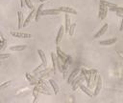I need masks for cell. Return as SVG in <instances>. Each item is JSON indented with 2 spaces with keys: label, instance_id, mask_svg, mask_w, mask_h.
<instances>
[{
  "label": "cell",
  "instance_id": "obj_33",
  "mask_svg": "<svg viewBox=\"0 0 123 103\" xmlns=\"http://www.w3.org/2000/svg\"><path fill=\"white\" fill-rule=\"evenodd\" d=\"M5 47H6V41H5L4 43L0 44V51H2L3 49H5Z\"/></svg>",
  "mask_w": 123,
  "mask_h": 103
},
{
  "label": "cell",
  "instance_id": "obj_17",
  "mask_svg": "<svg viewBox=\"0 0 123 103\" xmlns=\"http://www.w3.org/2000/svg\"><path fill=\"white\" fill-rule=\"evenodd\" d=\"M25 49H27V45H16V46L10 47V50L12 52H21Z\"/></svg>",
  "mask_w": 123,
  "mask_h": 103
},
{
  "label": "cell",
  "instance_id": "obj_8",
  "mask_svg": "<svg viewBox=\"0 0 123 103\" xmlns=\"http://www.w3.org/2000/svg\"><path fill=\"white\" fill-rule=\"evenodd\" d=\"M80 70H81V68H76V69H74V70L71 72V73H70L69 76L67 77V83H68V84H70L71 81L80 73Z\"/></svg>",
  "mask_w": 123,
  "mask_h": 103
},
{
  "label": "cell",
  "instance_id": "obj_39",
  "mask_svg": "<svg viewBox=\"0 0 123 103\" xmlns=\"http://www.w3.org/2000/svg\"><path fill=\"white\" fill-rule=\"evenodd\" d=\"M1 64H2V63H1V61H0V66H1Z\"/></svg>",
  "mask_w": 123,
  "mask_h": 103
},
{
  "label": "cell",
  "instance_id": "obj_18",
  "mask_svg": "<svg viewBox=\"0 0 123 103\" xmlns=\"http://www.w3.org/2000/svg\"><path fill=\"white\" fill-rule=\"evenodd\" d=\"M70 25H71V20H70V17H69V13H66V14H65V27H64V32L68 33Z\"/></svg>",
  "mask_w": 123,
  "mask_h": 103
},
{
  "label": "cell",
  "instance_id": "obj_12",
  "mask_svg": "<svg viewBox=\"0 0 123 103\" xmlns=\"http://www.w3.org/2000/svg\"><path fill=\"white\" fill-rule=\"evenodd\" d=\"M116 41H117V38L116 37H113V38H110V39H107V40L100 41L99 43H100V45H103V46H110V45L114 44Z\"/></svg>",
  "mask_w": 123,
  "mask_h": 103
},
{
  "label": "cell",
  "instance_id": "obj_28",
  "mask_svg": "<svg viewBox=\"0 0 123 103\" xmlns=\"http://www.w3.org/2000/svg\"><path fill=\"white\" fill-rule=\"evenodd\" d=\"M33 95H34V103L35 102H37V93H38V92H37V85H35V88L33 89Z\"/></svg>",
  "mask_w": 123,
  "mask_h": 103
},
{
  "label": "cell",
  "instance_id": "obj_35",
  "mask_svg": "<svg viewBox=\"0 0 123 103\" xmlns=\"http://www.w3.org/2000/svg\"><path fill=\"white\" fill-rule=\"evenodd\" d=\"M122 26H123V21L121 20V21H120V27H119V31H122Z\"/></svg>",
  "mask_w": 123,
  "mask_h": 103
},
{
  "label": "cell",
  "instance_id": "obj_16",
  "mask_svg": "<svg viewBox=\"0 0 123 103\" xmlns=\"http://www.w3.org/2000/svg\"><path fill=\"white\" fill-rule=\"evenodd\" d=\"M41 14L45 15V14H50V15H58L60 14V11L57 10L56 9H51V10H45L41 11Z\"/></svg>",
  "mask_w": 123,
  "mask_h": 103
},
{
  "label": "cell",
  "instance_id": "obj_19",
  "mask_svg": "<svg viewBox=\"0 0 123 103\" xmlns=\"http://www.w3.org/2000/svg\"><path fill=\"white\" fill-rule=\"evenodd\" d=\"M71 61H72V59H71V57L70 56H68L63 62H62V72H64V71H66L67 70V68H68V66L71 64Z\"/></svg>",
  "mask_w": 123,
  "mask_h": 103
},
{
  "label": "cell",
  "instance_id": "obj_25",
  "mask_svg": "<svg viewBox=\"0 0 123 103\" xmlns=\"http://www.w3.org/2000/svg\"><path fill=\"white\" fill-rule=\"evenodd\" d=\"M43 8V5L41 4L37 9V12H36V15H35V20L36 21H37L38 20V17H39V15L41 14V9Z\"/></svg>",
  "mask_w": 123,
  "mask_h": 103
},
{
  "label": "cell",
  "instance_id": "obj_2",
  "mask_svg": "<svg viewBox=\"0 0 123 103\" xmlns=\"http://www.w3.org/2000/svg\"><path fill=\"white\" fill-rule=\"evenodd\" d=\"M102 83H103V81H102V77H101V75H98V77H97V80H96V83H95V86H94V91H93V94L94 95H97V94H99V93H100V91H101V89H102Z\"/></svg>",
  "mask_w": 123,
  "mask_h": 103
},
{
  "label": "cell",
  "instance_id": "obj_13",
  "mask_svg": "<svg viewBox=\"0 0 123 103\" xmlns=\"http://www.w3.org/2000/svg\"><path fill=\"white\" fill-rule=\"evenodd\" d=\"M108 28H109L108 24H105V25H104V26H103V27H102V28L97 31V33L94 35V38H99L100 36H102V35H103V34L108 31Z\"/></svg>",
  "mask_w": 123,
  "mask_h": 103
},
{
  "label": "cell",
  "instance_id": "obj_9",
  "mask_svg": "<svg viewBox=\"0 0 123 103\" xmlns=\"http://www.w3.org/2000/svg\"><path fill=\"white\" fill-rule=\"evenodd\" d=\"M56 55L60 57V59L62 60V62H63V61L69 56V55H67L66 53H64L63 52H62V50L59 48V46H57V48H56Z\"/></svg>",
  "mask_w": 123,
  "mask_h": 103
},
{
  "label": "cell",
  "instance_id": "obj_11",
  "mask_svg": "<svg viewBox=\"0 0 123 103\" xmlns=\"http://www.w3.org/2000/svg\"><path fill=\"white\" fill-rule=\"evenodd\" d=\"M80 89L86 94V95H88V96H90V97H92V96H94V94H93V92L90 90V89H88L86 86H85L84 84H80Z\"/></svg>",
  "mask_w": 123,
  "mask_h": 103
},
{
  "label": "cell",
  "instance_id": "obj_10",
  "mask_svg": "<svg viewBox=\"0 0 123 103\" xmlns=\"http://www.w3.org/2000/svg\"><path fill=\"white\" fill-rule=\"evenodd\" d=\"M35 12H36V9L35 8H33L32 9V10H31V12L28 14V16L26 17V19H25V21L23 22V24H22V27H26L30 22H31V20H32V17L35 15Z\"/></svg>",
  "mask_w": 123,
  "mask_h": 103
},
{
  "label": "cell",
  "instance_id": "obj_3",
  "mask_svg": "<svg viewBox=\"0 0 123 103\" xmlns=\"http://www.w3.org/2000/svg\"><path fill=\"white\" fill-rule=\"evenodd\" d=\"M108 13V8L102 4H100L99 6V13H98V17L100 18V20H104L107 16Z\"/></svg>",
  "mask_w": 123,
  "mask_h": 103
},
{
  "label": "cell",
  "instance_id": "obj_24",
  "mask_svg": "<svg viewBox=\"0 0 123 103\" xmlns=\"http://www.w3.org/2000/svg\"><path fill=\"white\" fill-rule=\"evenodd\" d=\"M51 60H52V68H53V70H54V72H56V53H54L53 52H51Z\"/></svg>",
  "mask_w": 123,
  "mask_h": 103
},
{
  "label": "cell",
  "instance_id": "obj_15",
  "mask_svg": "<svg viewBox=\"0 0 123 103\" xmlns=\"http://www.w3.org/2000/svg\"><path fill=\"white\" fill-rule=\"evenodd\" d=\"M49 83H50V85H51V87H52V89L54 91V93L55 94H58L59 92H60V87L58 86L57 82L55 80H53V79H49Z\"/></svg>",
  "mask_w": 123,
  "mask_h": 103
},
{
  "label": "cell",
  "instance_id": "obj_6",
  "mask_svg": "<svg viewBox=\"0 0 123 103\" xmlns=\"http://www.w3.org/2000/svg\"><path fill=\"white\" fill-rule=\"evenodd\" d=\"M63 34H64V28H63L62 26H61L60 29H59V31H58V34H57L56 40H55V43H56L57 46H58V45L60 44V42L62 41V38Z\"/></svg>",
  "mask_w": 123,
  "mask_h": 103
},
{
  "label": "cell",
  "instance_id": "obj_5",
  "mask_svg": "<svg viewBox=\"0 0 123 103\" xmlns=\"http://www.w3.org/2000/svg\"><path fill=\"white\" fill-rule=\"evenodd\" d=\"M25 76H26V79L29 81V83L31 85H38L39 81H38V78L37 76H34V75H31L29 72H26L25 73Z\"/></svg>",
  "mask_w": 123,
  "mask_h": 103
},
{
  "label": "cell",
  "instance_id": "obj_38",
  "mask_svg": "<svg viewBox=\"0 0 123 103\" xmlns=\"http://www.w3.org/2000/svg\"><path fill=\"white\" fill-rule=\"evenodd\" d=\"M38 1H39V2H40V3H43V2H45V1H46V0H38Z\"/></svg>",
  "mask_w": 123,
  "mask_h": 103
},
{
  "label": "cell",
  "instance_id": "obj_7",
  "mask_svg": "<svg viewBox=\"0 0 123 103\" xmlns=\"http://www.w3.org/2000/svg\"><path fill=\"white\" fill-rule=\"evenodd\" d=\"M11 34L17 38H31L32 37L30 33H25V32H20V31H12Z\"/></svg>",
  "mask_w": 123,
  "mask_h": 103
},
{
  "label": "cell",
  "instance_id": "obj_37",
  "mask_svg": "<svg viewBox=\"0 0 123 103\" xmlns=\"http://www.w3.org/2000/svg\"><path fill=\"white\" fill-rule=\"evenodd\" d=\"M19 2H20V7H21V8H23V4H24V0H19Z\"/></svg>",
  "mask_w": 123,
  "mask_h": 103
},
{
  "label": "cell",
  "instance_id": "obj_20",
  "mask_svg": "<svg viewBox=\"0 0 123 103\" xmlns=\"http://www.w3.org/2000/svg\"><path fill=\"white\" fill-rule=\"evenodd\" d=\"M100 4L106 6L107 8H114L116 7L117 5L114 4V3H111V2H109V1H106V0H100Z\"/></svg>",
  "mask_w": 123,
  "mask_h": 103
},
{
  "label": "cell",
  "instance_id": "obj_31",
  "mask_svg": "<svg viewBox=\"0 0 123 103\" xmlns=\"http://www.w3.org/2000/svg\"><path fill=\"white\" fill-rule=\"evenodd\" d=\"M24 2H25V4H26V6L29 8V9H33L34 8V6H33V3H32V1L31 0H24Z\"/></svg>",
  "mask_w": 123,
  "mask_h": 103
},
{
  "label": "cell",
  "instance_id": "obj_26",
  "mask_svg": "<svg viewBox=\"0 0 123 103\" xmlns=\"http://www.w3.org/2000/svg\"><path fill=\"white\" fill-rule=\"evenodd\" d=\"M75 27H76V23H73V24L70 25V27H69V31H68V35H69V36H73Z\"/></svg>",
  "mask_w": 123,
  "mask_h": 103
},
{
  "label": "cell",
  "instance_id": "obj_1",
  "mask_svg": "<svg viewBox=\"0 0 123 103\" xmlns=\"http://www.w3.org/2000/svg\"><path fill=\"white\" fill-rule=\"evenodd\" d=\"M84 80H85V77H84L83 73H82V72L79 73V74H78V75L71 81V83H70V85L72 86V90H73V91H76L77 88L80 86V84H81Z\"/></svg>",
  "mask_w": 123,
  "mask_h": 103
},
{
  "label": "cell",
  "instance_id": "obj_22",
  "mask_svg": "<svg viewBox=\"0 0 123 103\" xmlns=\"http://www.w3.org/2000/svg\"><path fill=\"white\" fill-rule=\"evenodd\" d=\"M17 20H18L17 28H18V30H20V29L23 28V27H22L23 22H22V13H21V11H18V12H17Z\"/></svg>",
  "mask_w": 123,
  "mask_h": 103
},
{
  "label": "cell",
  "instance_id": "obj_14",
  "mask_svg": "<svg viewBox=\"0 0 123 103\" xmlns=\"http://www.w3.org/2000/svg\"><path fill=\"white\" fill-rule=\"evenodd\" d=\"M37 53H38V55L41 59V63L43 64L44 67H46L47 66V59H46V55H45L44 52L42 50H37Z\"/></svg>",
  "mask_w": 123,
  "mask_h": 103
},
{
  "label": "cell",
  "instance_id": "obj_27",
  "mask_svg": "<svg viewBox=\"0 0 123 103\" xmlns=\"http://www.w3.org/2000/svg\"><path fill=\"white\" fill-rule=\"evenodd\" d=\"M12 80H8V81H5L4 83L0 84V91H1V90H3V89H5L6 87L10 86V85L12 84Z\"/></svg>",
  "mask_w": 123,
  "mask_h": 103
},
{
  "label": "cell",
  "instance_id": "obj_29",
  "mask_svg": "<svg viewBox=\"0 0 123 103\" xmlns=\"http://www.w3.org/2000/svg\"><path fill=\"white\" fill-rule=\"evenodd\" d=\"M109 10H111V11H115V12H118V11H122L123 12V8L119 7V6H116L114 8H109Z\"/></svg>",
  "mask_w": 123,
  "mask_h": 103
},
{
  "label": "cell",
  "instance_id": "obj_34",
  "mask_svg": "<svg viewBox=\"0 0 123 103\" xmlns=\"http://www.w3.org/2000/svg\"><path fill=\"white\" fill-rule=\"evenodd\" d=\"M5 42V40H4V38L2 37V35L0 34V44H2V43H4Z\"/></svg>",
  "mask_w": 123,
  "mask_h": 103
},
{
  "label": "cell",
  "instance_id": "obj_36",
  "mask_svg": "<svg viewBox=\"0 0 123 103\" xmlns=\"http://www.w3.org/2000/svg\"><path fill=\"white\" fill-rule=\"evenodd\" d=\"M116 13H117V15H118L119 17H122V16H123V15H122V14H123L122 11H118V12H116Z\"/></svg>",
  "mask_w": 123,
  "mask_h": 103
},
{
  "label": "cell",
  "instance_id": "obj_30",
  "mask_svg": "<svg viewBox=\"0 0 123 103\" xmlns=\"http://www.w3.org/2000/svg\"><path fill=\"white\" fill-rule=\"evenodd\" d=\"M11 56L10 53H0V60H4V59H7Z\"/></svg>",
  "mask_w": 123,
  "mask_h": 103
},
{
  "label": "cell",
  "instance_id": "obj_4",
  "mask_svg": "<svg viewBox=\"0 0 123 103\" xmlns=\"http://www.w3.org/2000/svg\"><path fill=\"white\" fill-rule=\"evenodd\" d=\"M57 10H59L60 12H62V11H63V12H65V13H73V14H76L77 13V11L73 9V8H71V7H65V6H62V7H58V8H55Z\"/></svg>",
  "mask_w": 123,
  "mask_h": 103
},
{
  "label": "cell",
  "instance_id": "obj_21",
  "mask_svg": "<svg viewBox=\"0 0 123 103\" xmlns=\"http://www.w3.org/2000/svg\"><path fill=\"white\" fill-rule=\"evenodd\" d=\"M37 92H38L39 93L47 94V95H51V94H52V93H51L50 91L45 90V89H43V88H41V87H39V86H37Z\"/></svg>",
  "mask_w": 123,
  "mask_h": 103
},
{
  "label": "cell",
  "instance_id": "obj_32",
  "mask_svg": "<svg viewBox=\"0 0 123 103\" xmlns=\"http://www.w3.org/2000/svg\"><path fill=\"white\" fill-rule=\"evenodd\" d=\"M42 68H45V67H44V66H43V64L41 63V64H40V65H39L38 67H37L36 69H34V70H33V73H36V72H39V71H40V70H41Z\"/></svg>",
  "mask_w": 123,
  "mask_h": 103
},
{
  "label": "cell",
  "instance_id": "obj_23",
  "mask_svg": "<svg viewBox=\"0 0 123 103\" xmlns=\"http://www.w3.org/2000/svg\"><path fill=\"white\" fill-rule=\"evenodd\" d=\"M56 67L58 68V70H59L61 72H62V60L60 59V57H59V56H57V55H56Z\"/></svg>",
  "mask_w": 123,
  "mask_h": 103
}]
</instances>
